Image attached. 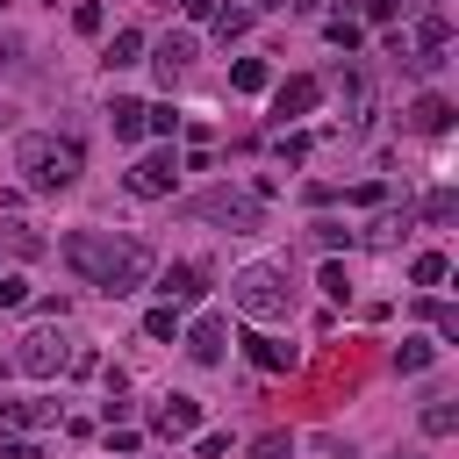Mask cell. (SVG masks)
<instances>
[{"mask_svg": "<svg viewBox=\"0 0 459 459\" xmlns=\"http://www.w3.org/2000/svg\"><path fill=\"white\" fill-rule=\"evenodd\" d=\"M65 273L79 287H100V294H136L151 280V244L143 237H115V230H72L57 244Z\"/></svg>", "mask_w": 459, "mask_h": 459, "instance_id": "1", "label": "cell"}, {"mask_svg": "<svg viewBox=\"0 0 459 459\" xmlns=\"http://www.w3.org/2000/svg\"><path fill=\"white\" fill-rule=\"evenodd\" d=\"M14 172H22L29 194H65V186H79L86 151H79V136H50V129H36V136L14 143Z\"/></svg>", "mask_w": 459, "mask_h": 459, "instance_id": "2", "label": "cell"}, {"mask_svg": "<svg viewBox=\"0 0 459 459\" xmlns=\"http://www.w3.org/2000/svg\"><path fill=\"white\" fill-rule=\"evenodd\" d=\"M230 301H237L251 323H280V316L294 308V287H287V273H280V265L251 258V265H237V280H230Z\"/></svg>", "mask_w": 459, "mask_h": 459, "instance_id": "3", "label": "cell"}, {"mask_svg": "<svg viewBox=\"0 0 459 459\" xmlns=\"http://www.w3.org/2000/svg\"><path fill=\"white\" fill-rule=\"evenodd\" d=\"M179 215H186V222H222V230H237V237L265 230V201L244 194V186H208V194H194Z\"/></svg>", "mask_w": 459, "mask_h": 459, "instance_id": "4", "label": "cell"}, {"mask_svg": "<svg viewBox=\"0 0 459 459\" xmlns=\"http://www.w3.org/2000/svg\"><path fill=\"white\" fill-rule=\"evenodd\" d=\"M7 359H14L29 380H50V373H65V366H72V337H65V330H50V323H36L29 337H14V351H7Z\"/></svg>", "mask_w": 459, "mask_h": 459, "instance_id": "5", "label": "cell"}, {"mask_svg": "<svg viewBox=\"0 0 459 459\" xmlns=\"http://www.w3.org/2000/svg\"><path fill=\"white\" fill-rule=\"evenodd\" d=\"M172 179H179V158H172V151H143V158L122 172V186H129L136 201H165V194H172Z\"/></svg>", "mask_w": 459, "mask_h": 459, "instance_id": "6", "label": "cell"}, {"mask_svg": "<svg viewBox=\"0 0 459 459\" xmlns=\"http://www.w3.org/2000/svg\"><path fill=\"white\" fill-rule=\"evenodd\" d=\"M201 294H208V265L179 258V265L158 273V301H165V308H186V301H201Z\"/></svg>", "mask_w": 459, "mask_h": 459, "instance_id": "7", "label": "cell"}, {"mask_svg": "<svg viewBox=\"0 0 459 459\" xmlns=\"http://www.w3.org/2000/svg\"><path fill=\"white\" fill-rule=\"evenodd\" d=\"M316 100H323V79H308V72H294V79H280V86H273V115H280V122L316 115Z\"/></svg>", "mask_w": 459, "mask_h": 459, "instance_id": "8", "label": "cell"}, {"mask_svg": "<svg viewBox=\"0 0 459 459\" xmlns=\"http://www.w3.org/2000/svg\"><path fill=\"white\" fill-rule=\"evenodd\" d=\"M179 337H186V359H194V366H215L222 344H230V323H222V316H194Z\"/></svg>", "mask_w": 459, "mask_h": 459, "instance_id": "9", "label": "cell"}, {"mask_svg": "<svg viewBox=\"0 0 459 459\" xmlns=\"http://www.w3.org/2000/svg\"><path fill=\"white\" fill-rule=\"evenodd\" d=\"M57 423V402H14V394H0V437H14V430H50Z\"/></svg>", "mask_w": 459, "mask_h": 459, "instance_id": "10", "label": "cell"}, {"mask_svg": "<svg viewBox=\"0 0 459 459\" xmlns=\"http://www.w3.org/2000/svg\"><path fill=\"white\" fill-rule=\"evenodd\" d=\"M194 430H201V402H194V394H165V402H158V437L179 445V437H194Z\"/></svg>", "mask_w": 459, "mask_h": 459, "instance_id": "11", "label": "cell"}, {"mask_svg": "<svg viewBox=\"0 0 459 459\" xmlns=\"http://www.w3.org/2000/svg\"><path fill=\"white\" fill-rule=\"evenodd\" d=\"M151 65H158V79L172 86V79L194 65V36H186V29H179V36H158V43H151Z\"/></svg>", "mask_w": 459, "mask_h": 459, "instance_id": "12", "label": "cell"}, {"mask_svg": "<svg viewBox=\"0 0 459 459\" xmlns=\"http://www.w3.org/2000/svg\"><path fill=\"white\" fill-rule=\"evenodd\" d=\"M409 122H416L423 136H445V129H452V100H445V93H416V108H409Z\"/></svg>", "mask_w": 459, "mask_h": 459, "instance_id": "13", "label": "cell"}, {"mask_svg": "<svg viewBox=\"0 0 459 459\" xmlns=\"http://www.w3.org/2000/svg\"><path fill=\"white\" fill-rule=\"evenodd\" d=\"M244 359H251L258 373H287V366H294V351H287V344H273L265 330H251V337H244Z\"/></svg>", "mask_w": 459, "mask_h": 459, "instance_id": "14", "label": "cell"}, {"mask_svg": "<svg viewBox=\"0 0 459 459\" xmlns=\"http://www.w3.org/2000/svg\"><path fill=\"white\" fill-rule=\"evenodd\" d=\"M100 65H108V72H129V65H143V29H115Z\"/></svg>", "mask_w": 459, "mask_h": 459, "instance_id": "15", "label": "cell"}, {"mask_svg": "<svg viewBox=\"0 0 459 459\" xmlns=\"http://www.w3.org/2000/svg\"><path fill=\"white\" fill-rule=\"evenodd\" d=\"M445 43H452L445 7H423V14H416V50H445ZM416 50H409V57H416Z\"/></svg>", "mask_w": 459, "mask_h": 459, "instance_id": "16", "label": "cell"}, {"mask_svg": "<svg viewBox=\"0 0 459 459\" xmlns=\"http://www.w3.org/2000/svg\"><path fill=\"white\" fill-rule=\"evenodd\" d=\"M423 430H430V437H452V430H459V402H452V394H430V402H423Z\"/></svg>", "mask_w": 459, "mask_h": 459, "instance_id": "17", "label": "cell"}, {"mask_svg": "<svg viewBox=\"0 0 459 459\" xmlns=\"http://www.w3.org/2000/svg\"><path fill=\"white\" fill-rule=\"evenodd\" d=\"M445 273H452L445 251H416V258H409V280H416V287H445Z\"/></svg>", "mask_w": 459, "mask_h": 459, "instance_id": "18", "label": "cell"}, {"mask_svg": "<svg viewBox=\"0 0 459 459\" xmlns=\"http://www.w3.org/2000/svg\"><path fill=\"white\" fill-rule=\"evenodd\" d=\"M430 359H437V344H430V337H402V344H394V373H423Z\"/></svg>", "mask_w": 459, "mask_h": 459, "instance_id": "19", "label": "cell"}, {"mask_svg": "<svg viewBox=\"0 0 459 459\" xmlns=\"http://www.w3.org/2000/svg\"><path fill=\"white\" fill-rule=\"evenodd\" d=\"M0 244H7L14 258H43V251H50V244H43V237H36L29 222H0Z\"/></svg>", "mask_w": 459, "mask_h": 459, "instance_id": "20", "label": "cell"}, {"mask_svg": "<svg viewBox=\"0 0 459 459\" xmlns=\"http://www.w3.org/2000/svg\"><path fill=\"white\" fill-rule=\"evenodd\" d=\"M230 86H237V93H265V86H273V72H265L258 57H237V65H230Z\"/></svg>", "mask_w": 459, "mask_h": 459, "instance_id": "21", "label": "cell"}, {"mask_svg": "<svg viewBox=\"0 0 459 459\" xmlns=\"http://www.w3.org/2000/svg\"><path fill=\"white\" fill-rule=\"evenodd\" d=\"M108 122H115V136H122V143H136V136H143V100H115V108H108Z\"/></svg>", "mask_w": 459, "mask_h": 459, "instance_id": "22", "label": "cell"}, {"mask_svg": "<svg viewBox=\"0 0 459 459\" xmlns=\"http://www.w3.org/2000/svg\"><path fill=\"white\" fill-rule=\"evenodd\" d=\"M409 215H423V222H452V215H459V194H452V186H437V194H423Z\"/></svg>", "mask_w": 459, "mask_h": 459, "instance_id": "23", "label": "cell"}, {"mask_svg": "<svg viewBox=\"0 0 459 459\" xmlns=\"http://www.w3.org/2000/svg\"><path fill=\"white\" fill-rule=\"evenodd\" d=\"M409 222H416L409 208H402V215H380V222L366 230V244H380V251H387V244H402V237H409Z\"/></svg>", "mask_w": 459, "mask_h": 459, "instance_id": "24", "label": "cell"}, {"mask_svg": "<svg viewBox=\"0 0 459 459\" xmlns=\"http://www.w3.org/2000/svg\"><path fill=\"white\" fill-rule=\"evenodd\" d=\"M416 316H423L437 337H452V344H459V308H445V301H416Z\"/></svg>", "mask_w": 459, "mask_h": 459, "instance_id": "25", "label": "cell"}, {"mask_svg": "<svg viewBox=\"0 0 459 459\" xmlns=\"http://www.w3.org/2000/svg\"><path fill=\"white\" fill-rule=\"evenodd\" d=\"M244 29H251V7H215V36L222 43H237Z\"/></svg>", "mask_w": 459, "mask_h": 459, "instance_id": "26", "label": "cell"}, {"mask_svg": "<svg viewBox=\"0 0 459 459\" xmlns=\"http://www.w3.org/2000/svg\"><path fill=\"white\" fill-rule=\"evenodd\" d=\"M251 459H294V437L287 430H265V437H251Z\"/></svg>", "mask_w": 459, "mask_h": 459, "instance_id": "27", "label": "cell"}, {"mask_svg": "<svg viewBox=\"0 0 459 459\" xmlns=\"http://www.w3.org/2000/svg\"><path fill=\"white\" fill-rule=\"evenodd\" d=\"M323 36H330L337 50H359V22H351V14H330V22H323Z\"/></svg>", "mask_w": 459, "mask_h": 459, "instance_id": "28", "label": "cell"}, {"mask_svg": "<svg viewBox=\"0 0 459 459\" xmlns=\"http://www.w3.org/2000/svg\"><path fill=\"white\" fill-rule=\"evenodd\" d=\"M143 330H151V337H179V308H165V301H158V308L143 316Z\"/></svg>", "mask_w": 459, "mask_h": 459, "instance_id": "29", "label": "cell"}, {"mask_svg": "<svg viewBox=\"0 0 459 459\" xmlns=\"http://www.w3.org/2000/svg\"><path fill=\"white\" fill-rule=\"evenodd\" d=\"M100 22H108V14H100L93 0H79V7H72V29H79V36H100Z\"/></svg>", "mask_w": 459, "mask_h": 459, "instance_id": "30", "label": "cell"}, {"mask_svg": "<svg viewBox=\"0 0 459 459\" xmlns=\"http://www.w3.org/2000/svg\"><path fill=\"white\" fill-rule=\"evenodd\" d=\"M29 301V280L22 273H0V308H22Z\"/></svg>", "mask_w": 459, "mask_h": 459, "instance_id": "31", "label": "cell"}, {"mask_svg": "<svg viewBox=\"0 0 459 459\" xmlns=\"http://www.w3.org/2000/svg\"><path fill=\"white\" fill-rule=\"evenodd\" d=\"M143 129H158V136H172V129H179V108H143Z\"/></svg>", "mask_w": 459, "mask_h": 459, "instance_id": "32", "label": "cell"}, {"mask_svg": "<svg viewBox=\"0 0 459 459\" xmlns=\"http://www.w3.org/2000/svg\"><path fill=\"white\" fill-rule=\"evenodd\" d=\"M351 201H359V208H380V201H387V186H380V179H359V186H351Z\"/></svg>", "mask_w": 459, "mask_h": 459, "instance_id": "33", "label": "cell"}, {"mask_svg": "<svg viewBox=\"0 0 459 459\" xmlns=\"http://www.w3.org/2000/svg\"><path fill=\"white\" fill-rule=\"evenodd\" d=\"M316 244H323V251H337V244H351V230H344V222H316Z\"/></svg>", "mask_w": 459, "mask_h": 459, "instance_id": "34", "label": "cell"}, {"mask_svg": "<svg viewBox=\"0 0 459 459\" xmlns=\"http://www.w3.org/2000/svg\"><path fill=\"white\" fill-rule=\"evenodd\" d=\"M323 294H330V301H344V294H351V287H344V265H323Z\"/></svg>", "mask_w": 459, "mask_h": 459, "instance_id": "35", "label": "cell"}, {"mask_svg": "<svg viewBox=\"0 0 459 459\" xmlns=\"http://www.w3.org/2000/svg\"><path fill=\"white\" fill-rule=\"evenodd\" d=\"M0 459H43V452H36V437H7V445H0Z\"/></svg>", "mask_w": 459, "mask_h": 459, "instance_id": "36", "label": "cell"}, {"mask_svg": "<svg viewBox=\"0 0 459 459\" xmlns=\"http://www.w3.org/2000/svg\"><path fill=\"white\" fill-rule=\"evenodd\" d=\"M366 22H380V29H387V22H394V0H366Z\"/></svg>", "mask_w": 459, "mask_h": 459, "instance_id": "37", "label": "cell"}, {"mask_svg": "<svg viewBox=\"0 0 459 459\" xmlns=\"http://www.w3.org/2000/svg\"><path fill=\"white\" fill-rule=\"evenodd\" d=\"M179 7H186L194 22H201V14H215V0H179Z\"/></svg>", "mask_w": 459, "mask_h": 459, "instance_id": "38", "label": "cell"}, {"mask_svg": "<svg viewBox=\"0 0 459 459\" xmlns=\"http://www.w3.org/2000/svg\"><path fill=\"white\" fill-rule=\"evenodd\" d=\"M7 366H14V359H7V351H0V380H7Z\"/></svg>", "mask_w": 459, "mask_h": 459, "instance_id": "39", "label": "cell"}, {"mask_svg": "<svg viewBox=\"0 0 459 459\" xmlns=\"http://www.w3.org/2000/svg\"><path fill=\"white\" fill-rule=\"evenodd\" d=\"M287 7H323V0H287Z\"/></svg>", "mask_w": 459, "mask_h": 459, "instance_id": "40", "label": "cell"}]
</instances>
